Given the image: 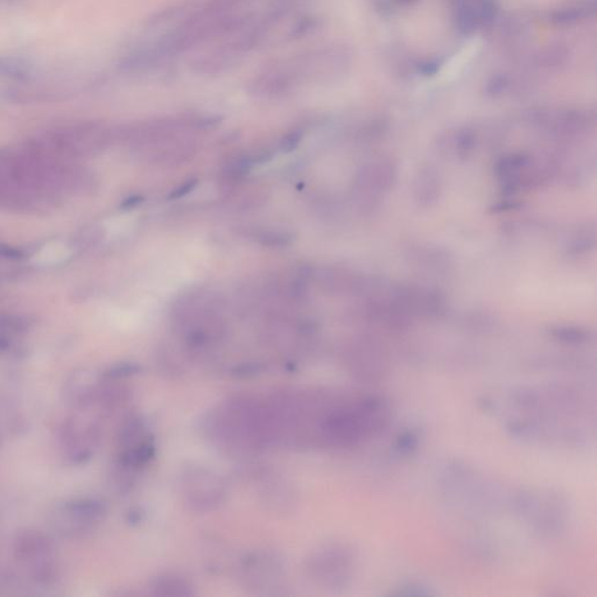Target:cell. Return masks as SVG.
<instances>
[{
  "mask_svg": "<svg viewBox=\"0 0 597 597\" xmlns=\"http://www.w3.org/2000/svg\"><path fill=\"white\" fill-rule=\"evenodd\" d=\"M454 20H455L456 28L465 36L472 34L481 25L477 7L472 6L468 4H462L456 9Z\"/></svg>",
  "mask_w": 597,
  "mask_h": 597,
  "instance_id": "obj_12",
  "label": "cell"
},
{
  "mask_svg": "<svg viewBox=\"0 0 597 597\" xmlns=\"http://www.w3.org/2000/svg\"><path fill=\"white\" fill-rule=\"evenodd\" d=\"M26 69L21 60L16 58H1L0 60V76H11L14 74H21Z\"/></svg>",
  "mask_w": 597,
  "mask_h": 597,
  "instance_id": "obj_14",
  "label": "cell"
},
{
  "mask_svg": "<svg viewBox=\"0 0 597 597\" xmlns=\"http://www.w3.org/2000/svg\"><path fill=\"white\" fill-rule=\"evenodd\" d=\"M242 578L245 587L257 594H275L284 581V566L273 553H255L244 562Z\"/></svg>",
  "mask_w": 597,
  "mask_h": 597,
  "instance_id": "obj_8",
  "label": "cell"
},
{
  "mask_svg": "<svg viewBox=\"0 0 597 597\" xmlns=\"http://www.w3.org/2000/svg\"><path fill=\"white\" fill-rule=\"evenodd\" d=\"M142 196H133L130 197L129 200H126L124 202L123 207L125 208H133L138 206V204H142Z\"/></svg>",
  "mask_w": 597,
  "mask_h": 597,
  "instance_id": "obj_17",
  "label": "cell"
},
{
  "mask_svg": "<svg viewBox=\"0 0 597 597\" xmlns=\"http://www.w3.org/2000/svg\"><path fill=\"white\" fill-rule=\"evenodd\" d=\"M149 589L152 594L159 596H191L194 594L191 582L175 573L160 575L153 580Z\"/></svg>",
  "mask_w": 597,
  "mask_h": 597,
  "instance_id": "obj_10",
  "label": "cell"
},
{
  "mask_svg": "<svg viewBox=\"0 0 597 597\" xmlns=\"http://www.w3.org/2000/svg\"><path fill=\"white\" fill-rule=\"evenodd\" d=\"M180 494L184 503L196 512H209L221 507L228 487L221 475L202 465H191L181 472Z\"/></svg>",
  "mask_w": 597,
  "mask_h": 597,
  "instance_id": "obj_4",
  "label": "cell"
},
{
  "mask_svg": "<svg viewBox=\"0 0 597 597\" xmlns=\"http://www.w3.org/2000/svg\"><path fill=\"white\" fill-rule=\"evenodd\" d=\"M306 571L319 587H341L352 571V556L342 546H323L307 559Z\"/></svg>",
  "mask_w": 597,
  "mask_h": 597,
  "instance_id": "obj_7",
  "label": "cell"
},
{
  "mask_svg": "<svg viewBox=\"0 0 597 597\" xmlns=\"http://www.w3.org/2000/svg\"><path fill=\"white\" fill-rule=\"evenodd\" d=\"M197 184V180H189L187 182H184L182 186L180 187L176 188L173 193L171 194V199H180V197L184 196V195H187L188 193H191L193 189H194L195 186Z\"/></svg>",
  "mask_w": 597,
  "mask_h": 597,
  "instance_id": "obj_16",
  "label": "cell"
},
{
  "mask_svg": "<svg viewBox=\"0 0 597 597\" xmlns=\"http://www.w3.org/2000/svg\"><path fill=\"white\" fill-rule=\"evenodd\" d=\"M260 491L259 494L262 496L265 504L275 507L287 509L290 505L294 503V491L287 482L284 481L281 477H275V475H264L262 482L259 483Z\"/></svg>",
  "mask_w": 597,
  "mask_h": 597,
  "instance_id": "obj_9",
  "label": "cell"
},
{
  "mask_svg": "<svg viewBox=\"0 0 597 597\" xmlns=\"http://www.w3.org/2000/svg\"><path fill=\"white\" fill-rule=\"evenodd\" d=\"M594 1H591V3L586 1V3L578 4L574 6L556 11L551 16V20L556 25H571L594 14Z\"/></svg>",
  "mask_w": 597,
  "mask_h": 597,
  "instance_id": "obj_11",
  "label": "cell"
},
{
  "mask_svg": "<svg viewBox=\"0 0 597 597\" xmlns=\"http://www.w3.org/2000/svg\"><path fill=\"white\" fill-rule=\"evenodd\" d=\"M301 142V132L299 131H292L284 137V139L281 140V149L282 152L290 153L294 149H297V145Z\"/></svg>",
  "mask_w": 597,
  "mask_h": 597,
  "instance_id": "obj_15",
  "label": "cell"
},
{
  "mask_svg": "<svg viewBox=\"0 0 597 597\" xmlns=\"http://www.w3.org/2000/svg\"><path fill=\"white\" fill-rule=\"evenodd\" d=\"M317 27H319V20L315 16H302L301 19L297 20L292 28L291 36L294 39L304 38L310 33H313Z\"/></svg>",
  "mask_w": 597,
  "mask_h": 597,
  "instance_id": "obj_13",
  "label": "cell"
},
{
  "mask_svg": "<svg viewBox=\"0 0 597 597\" xmlns=\"http://www.w3.org/2000/svg\"><path fill=\"white\" fill-rule=\"evenodd\" d=\"M14 558L20 569L36 583H52L58 578V549L53 540L39 531L18 534L14 541Z\"/></svg>",
  "mask_w": 597,
  "mask_h": 597,
  "instance_id": "obj_3",
  "label": "cell"
},
{
  "mask_svg": "<svg viewBox=\"0 0 597 597\" xmlns=\"http://www.w3.org/2000/svg\"><path fill=\"white\" fill-rule=\"evenodd\" d=\"M398 1H401V3L403 4H411L413 3V1H417V0H398Z\"/></svg>",
  "mask_w": 597,
  "mask_h": 597,
  "instance_id": "obj_18",
  "label": "cell"
},
{
  "mask_svg": "<svg viewBox=\"0 0 597 597\" xmlns=\"http://www.w3.org/2000/svg\"><path fill=\"white\" fill-rule=\"evenodd\" d=\"M105 516V507L100 500L78 498L60 504L53 511L51 525L60 536L80 538L97 529Z\"/></svg>",
  "mask_w": 597,
  "mask_h": 597,
  "instance_id": "obj_6",
  "label": "cell"
},
{
  "mask_svg": "<svg viewBox=\"0 0 597 597\" xmlns=\"http://www.w3.org/2000/svg\"><path fill=\"white\" fill-rule=\"evenodd\" d=\"M215 448L233 458H252L271 445L263 401L237 396L218 403L202 423Z\"/></svg>",
  "mask_w": 597,
  "mask_h": 597,
  "instance_id": "obj_1",
  "label": "cell"
},
{
  "mask_svg": "<svg viewBox=\"0 0 597 597\" xmlns=\"http://www.w3.org/2000/svg\"><path fill=\"white\" fill-rule=\"evenodd\" d=\"M348 62L344 49L324 47L302 53L275 65L292 93L301 84L332 80L346 69Z\"/></svg>",
  "mask_w": 597,
  "mask_h": 597,
  "instance_id": "obj_2",
  "label": "cell"
},
{
  "mask_svg": "<svg viewBox=\"0 0 597 597\" xmlns=\"http://www.w3.org/2000/svg\"><path fill=\"white\" fill-rule=\"evenodd\" d=\"M88 408H73L76 412L69 416L60 428L62 450L75 463H81L94 455L102 438L100 421L88 416Z\"/></svg>",
  "mask_w": 597,
  "mask_h": 597,
  "instance_id": "obj_5",
  "label": "cell"
}]
</instances>
